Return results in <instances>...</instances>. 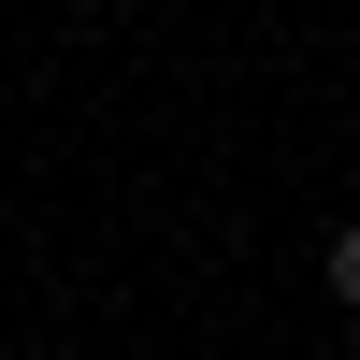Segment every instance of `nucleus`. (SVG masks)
<instances>
[{
	"label": "nucleus",
	"mask_w": 360,
	"mask_h": 360,
	"mask_svg": "<svg viewBox=\"0 0 360 360\" xmlns=\"http://www.w3.org/2000/svg\"><path fill=\"white\" fill-rule=\"evenodd\" d=\"M332 288H346V317H360V231H346V245H332Z\"/></svg>",
	"instance_id": "f257e3e1"
}]
</instances>
